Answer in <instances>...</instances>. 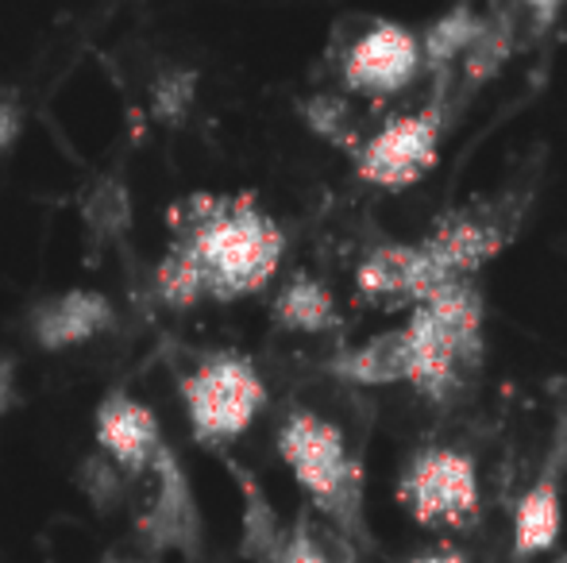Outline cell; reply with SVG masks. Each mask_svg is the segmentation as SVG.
<instances>
[{"mask_svg": "<svg viewBox=\"0 0 567 563\" xmlns=\"http://www.w3.org/2000/svg\"><path fill=\"white\" fill-rule=\"evenodd\" d=\"M444 139V113L441 105H425L421 113L398 116L386 128H379L371 139L359 147L355 174L363 181L390 194L417 186L429 170L436 166Z\"/></svg>", "mask_w": 567, "mask_h": 563, "instance_id": "7", "label": "cell"}, {"mask_svg": "<svg viewBox=\"0 0 567 563\" xmlns=\"http://www.w3.org/2000/svg\"><path fill=\"white\" fill-rule=\"evenodd\" d=\"M413 563H467V560L460 552H425V556H417Z\"/></svg>", "mask_w": 567, "mask_h": 563, "instance_id": "23", "label": "cell"}, {"mask_svg": "<svg viewBox=\"0 0 567 563\" xmlns=\"http://www.w3.org/2000/svg\"><path fill=\"white\" fill-rule=\"evenodd\" d=\"M82 217L93 236L116 240V236H124L127 228H132V197H127V189L120 186L116 178H101V181H93L90 194H85Z\"/></svg>", "mask_w": 567, "mask_h": 563, "instance_id": "16", "label": "cell"}, {"mask_svg": "<svg viewBox=\"0 0 567 563\" xmlns=\"http://www.w3.org/2000/svg\"><path fill=\"white\" fill-rule=\"evenodd\" d=\"M340 378L355 386H386V383H405V347L402 332H382V336L367 340L363 347H351L332 363Z\"/></svg>", "mask_w": 567, "mask_h": 563, "instance_id": "15", "label": "cell"}, {"mask_svg": "<svg viewBox=\"0 0 567 563\" xmlns=\"http://www.w3.org/2000/svg\"><path fill=\"white\" fill-rule=\"evenodd\" d=\"M78 490L90 498L97 513H113L124 502V475L105 456H85L78 467Z\"/></svg>", "mask_w": 567, "mask_h": 563, "instance_id": "18", "label": "cell"}, {"mask_svg": "<svg viewBox=\"0 0 567 563\" xmlns=\"http://www.w3.org/2000/svg\"><path fill=\"white\" fill-rule=\"evenodd\" d=\"M16 406H20V371L12 355L0 352V417H8Z\"/></svg>", "mask_w": 567, "mask_h": 563, "instance_id": "22", "label": "cell"}, {"mask_svg": "<svg viewBox=\"0 0 567 563\" xmlns=\"http://www.w3.org/2000/svg\"><path fill=\"white\" fill-rule=\"evenodd\" d=\"M278 456L324 521L343 536L363 533V463L340 425L313 409H290L278 428Z\"/></svg>", "mask_w": 567, "mask_h": 563, "instance_id": "3", "label": "cell"}, {"mask_svg": "<svg viewBox=\"0 0 567 563\" xmlns=\"http://www.w3.org/2000/svg\"><path fill=\"white\" fill-rule=\"evenodd\" d=\"M194 97H197V74H189V70H166L151 85V113L163 116L166 124H178L194 108Z\"/></svg>", "mask_w": 567, "mask_h": 563, "instance_id": "19", "label": "cell"}, {"mask_svg": "<svg viewBox=\"0 0 567 563\" xmlns=\"http://www.w3.org/2000/svg\"><path fill=\"white\" fill-rule=\"evenodd\" d=\"M359 293L374 301H425L436 293L429 263L421 256V243H386L374 248L355 271Z\"/></svg>", "mask_w": 567, "mask_h": 563, "instance_id": "12", "label": "cell"}, {"mask_svg": "<svg viewBox=\"0 0 567 563\" xmlns=\"http://www.w3.org/2000/svg\"><path fill=\"white\" fill-rule=\"evenodd\" d=\"M231 479H236L239 502H244V510H239V556L247 563H275L286 541V529L278 521L275 505L262 494L259 479L251 471L231 463Z\"/></svg>", "mask_w": 567, "mask_h": 563, "instance_id": "13", "label": "cell"}, {"mask_svg": "<svg viewBox=\"0 0 567 563\" xmlns=\"http://www.w3.org/2000/svg\"><path fill=\"white\" fill-rule=\"evenodd\" d=\"M486 23L478 20L471 8H455L449 12L444 20H436L433 28L425 31V39H421V62H433V66H441V62L455 59V54H463L471 43H478V39L486 35Z\"/></svg>", "mask_w": 567, "mask_h": 563, "instance_id": "17", "label": "cell"}, {"mask_svg": "<svg viewBox=\"0 0 567 563\" xmlns=\"http://www.w3.org/2000/svg\"><path fill=\"white\" fill-rule=\"evenodd\" d=\"M93 440H97V456H105L124 479H132L151 471L166 436L147 402L132 398L127 390H109L93 414Z\"/></svg>", "mask_w": 567, "mask_h": 563, "instance_id": "9", "label": "cell"}, {"mask_svg": "<svg viewBox=\"0 0 567 563\" xmlns=\"http://www.w3.org/2000/svg\"><path fill=\"white\" fill-rule=\"evenodd\" d=\"M101 563H135V560H124V556H105Z\"/></svg>", "mask_w": 567, "mask_h": 563, "instance_id": "24", "label": "cell"}, {"mask_svg": "<svg viewBox=\"0 0 567 563\" xmlns=\"http://www.w3.org/2000/svg\"><path fill=\"white\" fill-rule=\"evenodd\" d=\"M20 132H23V101L16 90L0 85V155L16 147Z\"/></svg>", "mask_w": 567, "mask_h": 563, "instance_id": "21", "label": "cell"}, {"mask_svg": "<svg viewBox=\"0 0 567 563\" xmlns=\"http://www.w3.org/2000/svg\"><path fill=\"white\" fill-rule=\"evenodd\" d=\"M398 502L425 529H467L478 513L475 459L455 448L421 451L402 471Z\"/></svg>", "mask_w": 567, "mask_h": 563, "instance_id": "5", "label": "cell"}, {"mask_svg": "<svg viewBox=\"0 0 567 563\" xmlns=\"http://www.w3.org/2000/svg\"><path fill=\"white\" fill-rule=\"evenodd\" d=\"M421 70V39L402 23L379 20L351 43L343 59V82L348 90L367 97H390L402 93Z\"/></svg>", "mask_w": 567, "mask_h": 563, "instance_id": "8", "label": "cell"}, {"mask_svg": "<svg viewBox=\"0 0 567 563\" xmlns=\"http://www.w3.org/2000/svg\"><path fill=\"white\" fill-rule=\"evenodd\" d=\"M171 228L174 243L155 267V293L171 309L251 298L286 256L282 228L251 194H194L171 212Z\"/></svg>", "mask_w": 567, "mask_h": 563, "instance_id": "1", "label": "cell"}, {"mask_svg": "<svg viewBox=\"0 0 567 563\" xmlns=\"http://www.w3.org/2000/svg\"><path fill=\"white\" fill-rule=\"evenodd\" d=\"M564 471H567V417L556 428V440L545 456V471L537 475L529 490L517 502L514 518V552L517 560H529L537 552H548L560 536V490H564Z\"/></svg>", "mask_w": 567, "mask_h": 563, "instance_id": "11", "label": "cell"}, {"mask_svg": "<svg viewBox=\"0 0 567 563\" xmlns=\"http://www.w3.org/2000/svg\"><path fill=\"white\" fill-rule=\"evenodd\" d=\"M398 332L405 347V383L444 406L483 359V298L471 282L444 285L421 301Z\"/></svg>", "mask_w": 567, "mask_h": 563, "instance_id": "2", "label": "cell"}, {"mask_svg": "<svg viewBox=\"0 0 567 563\" xmlns=\"http://www.w3.org/2000/svg\"><path fill=\"white\" fill-rule=\"evenodd\" d=\"M278 329L286 332H301V336H321L337 324V301H332V290L313 274H293L290 282L282 285V293L275 298V309H270Z\"/></svg>", "mask_w": 567, "mask_h": 563, "instance_id": "14", "label": "cell"}, {"mask_svg": "<svg viewBox=\"0 0 567 563\" xmlns=\"http://www.w3.org/2000/svg\"><path fill=\"white\" fill-rule=\"evenodd\" d=\"M553 563H567V556H560V560H553Z\"/></svg>", "mask_w": 567, "mask_h": 563, "instance_id": "25", "label": "cell"}, {"mask_svg": "<svg viewBox=\"0 0 567 563\" xmlns=\"http://www.w3.org/2000/svg\"><path fill=\"white\" fill-rule=\"evenodd\" d=\"M116 324V305L101 290H62L31 309V340L43 352H70L101 340Z\"/></svg>", "mask_w": 567, "mask_h": 563, "instance_id": "10", "label": "cell"}, {"mask_svg": "<svg viewBox=\"0 0 567 563\" xmlns=\"http://www.w3.org/2000/svg\"><path fill=\"white\" fill-rule=\"evenodd\" d=\"M151 475H155V490L143 505L135 533L151 556H182L194 563L205 549V513L197 502L194 479L171 444L158 448Z\"/></svg>", "mask_w": 567, "mask_h": 563, "instance_id": "6", "label": "cell"}, {"mask_svg": "<svg viewBox=\"0 0 567 563\" xmlns=\"http://www.w3.org/2000/svg\"><path fill=\"white\" fill-rule=\"evenodd\" d=\"M275 563H355V556H351V549L332 552L321 541V533H313V525L306 518H298L293 529H286L282 552H278Z\"/></svg>", "mask_w": 567, "mask_h": 563, "instance_id": "20", "label": "cell"}, {"mask_svg": "<svg viewBox=\"0 0 567 563\" xmlns=\"http://www.w3.org/2000/svg\"><path fill=\"white\" fill-rule=\"evenodd\" d=\"M178 398L202 448L225 451L267 409V383L239 352H209L182 375Z\"/></svg>", "mask_w": 567, "mask_h": 563, "instance_id": "4", "label": "cell"}]
</instances>
